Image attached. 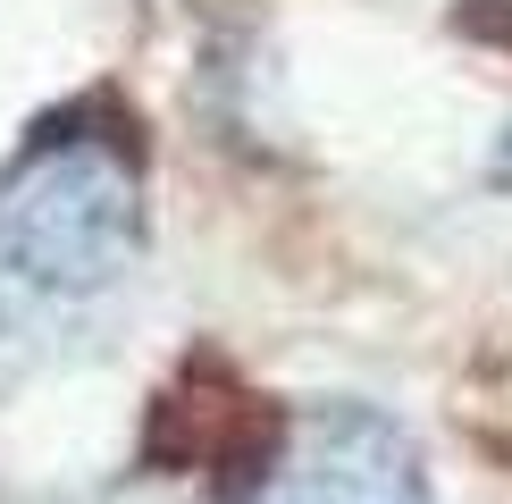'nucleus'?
<instances>
[{"label": "nucleus", "instance_id": "nucleus-1", "mask_svg": "<svg viewBox=\"0 0 512 504\" xmlns=\"http://www.w3.org/2000/svg\"><path fill=\"white\" fill-rule=\"evenodd\" d=\"M143 252V185L110 135H51L0 185V294L84 303Z\"/></svg>", "mask_w": 512, "mask_h": 504}, {"label": "nucleus", "instance_id": "nucleus-2", "mask_svg": "<svg viewBox=\"0 0 512 504\" xmlns=\"http://www.w3.org/2000/svg\"><path fill=\"white\" fill-rule=\"evenodd\" d=\"M244 504H437L412 437L370 404H311Z\"/></svg>", "mask_w": 512, "mask_h": 504}]
</instances>
